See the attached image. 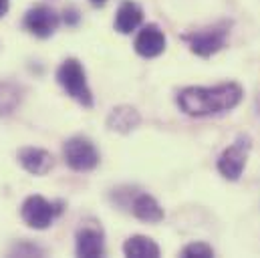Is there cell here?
I'll return each mask as SVG.
<instances>
[{"label":"cell","instance_id":"cell-1","mask_svg":"<svg viewBox=\"0 0 260 258\" xmlns=\"http://www.w3.org/2000/svg\"><path fill=\"white\" fill-rule=\"evenodd\" d=\"M242 87L236 83H222L216 87H188L180 91L178 105L186 115L206 117L234 109L242 101Z\"/></svg>","mask_w":260,"mask_h":258},{"label":"cell","instance_id":"cell-2","mask_svg":"<svg viewBox=\"0 0 260 258\" xmlns=\"http://www.w3.org/2000/svg\"><path fill=\"white\" fill-rule=\"evenodd\" d=\"M57 81L65 89L69 97H73L83 107H93V93L87 85L85 69L77 59H67L57 71Z\"/></svg>","mask_w":260,"mask_h":258},{"label":"cell","instance_id":"cell-3","mask_svg":"<svg viewBox=\"0 0 260 258\" xmlns=\"http://www.w3.org/2000/svg\"><path fill=\"white\" fill-rule=\"evenodd\" d=\"M61 212H63L61 202H49L43 196H28L20 206V216H22L24 224L35 230L49 228Z\"/></svg>","mask_w":260,"mask_h":258},{"label":"cell","instance_id":"cell-4","mask_svg":"<svg viewBox=\"0 0 260 258\" xmlns=\"http://www.w3.org/2000/svg\"><path fill=\"white\" fill-rule=\"evenodd\" d=\"M67 166L75 172H91L99 164V151L87 137H71L63 147Z\"/></svg>","mask_w":260,"mask_h":258},{"label":"cell","instance_id":"cell-5","mask_svg":"<svg viewBox=\"0 0 260 258\" xmlns=\"http://www.w3.org/2000/svg\"><path fill=\"white\" fill-rule=\"evenodd\" d=\"M228 39V26L226 24H216V26H208L202 28L194 35L186 37L190 51L196 53L198 57H210L214 53H218Z\"/></svg>","mask_w":260,"mask_h":258},{"label":"cell","instance_id":"cell-6","mask_svg":"<svg viewBox=\"0 0 260 258\" xmlns=\"http://www.w3.org/2000/svg\"><path fill=\"white\" fill-rule=\"evenodd\" d=\"M250 149V139L248 137H240L236 139L218 159V172L226 178V180H238L242 176V170L246 166V155Z\"/></svg>","mask_w":260,"mask_h":258},{"label":"cell","instance_id":"cell-7","mask_svg":"<svg viewBox=\"0 0 260 258\" xmlns=\"http://www.w3.org/2000/svg\"><path fill=\"white\" fill-rule=\"evenodd\" d=\"M22 24L30 35H35L39 39H49L59 26V14L53 8L43 6V4L41 6H32L24 14V22Z\"/></svg>","mask_w":260,"mask_h":258},{"label":"cell","instance_id":"cell-8","mask_svg":"<svg viewBox=\"0 0 260 258\" xmlns=\"http://www.w3.org/2000/svg\"><path fill=\"white\" fill-rule=\"evenodd\" d=\"M133 47H135L137 55H141L145 59H153L166 51V35L157 24H147L135 37Z\"/></svg>","mask_w":260,"mask_h":258},{"label":"cell","instance_id":"cell-9","mask_svg":"<svg viewBox=\"0 0 260 258\" xmlns=\"http://www.w3.org/2000/svg\"><path fill=\"white\" fill-rule=\"evenodd\" d=\"M20 166L32 176H45L53 170V155L41 147H22L18 151Z\"/></svg>","mask_w":260,"mask_h":258},{"label":"cell","instance_id":"cell-10","mask_svg":"<svg viewBox=\"0 0 260 258\" xmlns=\"http://www.w3.org/2000/svg\"><path fill=\"white\" fill-rule=\"evenodd\" d=\"M103 234L97 228H81L77 232V256L97 258L103 256Z\"/></svg>","mask_w":260,"mask_h":258},{"label":"cell","instance_id":"cell-11","mask_svg":"<svg viewBox=\"0 0 260 258\" xmlns=\"http://www.w3.org/2000/svg\"><path fill=\"white\" fill-rule=\"evenodd\" d=\"M141 20H143L141 6L131 0H125L119 4V10L115 14V30L121 35H129L141 24Z\"/></svg>","mask_w":260,"mask_h":258},{"label":"cell","instance_id":"cell-12","mask_svg":"<svg viewBox=\"0 0 260 258\" xmlns=\"http://www.w3.org/2000/svg\"><path fill=\"white\" fill-rule=\"evenodd\" d=\"M131 212L135 218L143 220V222H149V224H157L164 220V210L161 206L155 202V198L147 196V194H139L133 198L131 202Z\"/></svg>","mask_w":260,"mask_h":258},{"label":"cell","instance_id":"cell-13","mask_svg":"<svg viewBox=\"0 0 260 258\" xmlns=\"http://www.w3.org/2000/svg\"><path fill=\"white\" fill-rule=\"evenodd\" d=\"M123 252L129 258H157L159 246L147 236H131L123 244Z\"/></svg>","mask_w":260,"mask_h":258},{"label":"cell","instance_id":"cell-14","mask_svg":"<svg viewBox=\"0 0 260 258\" xmlns=\"http://www.w3.org/2000/svg\"><path fill=\"white\" fill-rule=\"evenodd\" d=\"M137 123H139V115L133 107H117L107 117V125L115 131H121V133L131 131Z\"/></svg>","mask_w":260,"mask_h":258},{"label":"cell","instance_id":"cell-15","mask_svg":"<svg viewBox=\"0 0 260 258\" xmlns=\"http://www.w3.org/2000/svg\"><path fill=\"white\" fill-rule=\"evenodd\" d=\"M20 103V91L16 85L0 81V115H10Z\"/></svg>","mask_w":260,"mask_h":258},{"label":"cell","instance_id":"cell-16","mask_svg":"<svg viewBox=\"0 0 260 258\" xmlns=\"http://www.w3.org/2000/svg\"><path fill=\"white\" fill-rule=\"evenodd\" d=\"M182 256L190 258V256H198V258H212L214 256V250L208 246V244H202V242H194V244H188L184 250H182Z\"/></svg>","mask_w":260,"mask_h":258},{"label":"cell","instance_id":"cell-17","mask_svg":"<svg viewBox=\"0 0 260 258\" xmlns=\"http://www.w3.org/2000/svg\"><path fill=\"white\" fill-rule=\"evenodd\" d=\"M8 12V0H0V18Z\"/></svg>","mask_w":260,"mask_h":258},{"label":"cell","instance_id":"cell-18","mask_svg":"<svg viewBox=\"0 0 260 258\" xmlns=\"http://www.w3.org/2000/svg\"><path fill=\"white\" fill-rule=\"evenodd\" d=\"M89 2H91V4H95V6H103L107 0H89Z\"/></svg>","mask_w":260,"mask_h":258}]
</instances>
